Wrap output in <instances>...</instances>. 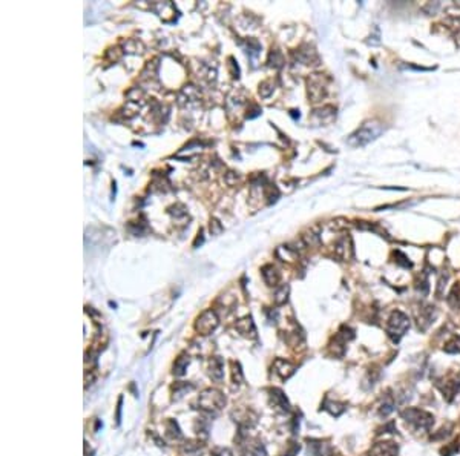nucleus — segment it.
<instances>
[{
    "label": "nucleus",
    "instance_id": "nucleus-13",
    "mask_svg": "<svg viewBox=\"0 0 460 456\" xmlns=\"http://www.w3.org/2000/svg\"><path fill=\"white\" fill-rule=\"evenodd\" d=\"M235 329L246 338H256V327H255V324H253L250 316L241 318V320L235 324Z\"/></svg>",
    "mask_w": 460,
    "mask_h": 456
},
{
    "label": "nucleus",
    "instance_id": "nucleus-18",
    "mask_svg": "<svg viewBox=\"0 0 460 456\" xmlns=\"http://www.w3.org/2000/svg\"><path fill=\"white\" fill-rule=\"evenodd\" d=\"M158 66H160L158 59L147 62L143 72H141V77L144 78V80H154V78H157V75H158Z\"/></svg>",
    "mask_w": 460,
    "mask_h": 456
},
{
    "label": "nucleus",
    "instance_id": "nucleus-21",
    "mask_svg": "<svg viewBox=\"0 0 460 456\" xmlns=\"http://www.w3.org/2000/svg\"><path fill=\"white\" fill-rule=\"evenodd\" d=\"M166 435L172 439H181V430L177 424V421L174 419H169L166 423Z\"/></svg>",
    "mask_w": 460,
    "mask_h": 456
},
{
    "label": "nucleus",
    "instance_id": "nucleus-27",
    "mask_svg": "<svg viewBox=\"0 0 460 456\" xmlns=\"http://www.w3.org/2000/svg\"><path fill=\"white\" fill-rule=\"evenodd\" d=\"M457 390H459V383H456V381H450V383H446V384H445L443 396H446V400H448V401H451V400H453V396L457 393Z\"/></svg>",
    "mask_w": 460,
    "mask_h": 456
},
{
    "label": "nucleus",
    "instance_id": "nucleus-29",
    "mask_svg": "<svg viewBox=\"0 0 460 456\" xmlns=\"http://www.w3.org/2000/svg\"><path fill=\"white\" fill-rule=\"evenodd\" d=\"M273 86H275V85H273L272 80H264V82L259 85V96L264 97V98L270 97V94L273 93V89H275Z\"/></svg>",
    "mask_w": 460,
    "mask_h": 456
},
{
    "label": "nucleus",
    "instance_id": "nucleus-19",
    "mask_svg": "<svg viewBox=\"0 0 460 456\" xmlns=\"http://www.w3.org/2000/svg\"><path fill=\"white\" fill-rule=\"evenodd\" d=\"M187 366H189V357L186 355V353H183V355H180L174 362V375L183 376L184 373H186Z\"/></svg>",
    "mask_w": 460,
    "mask_h": 456
},
{
    "label": "nucleus",
    "instance_id": "nucleus-6",
    "mask_svg": "<svg viewBox=\"0 0 460 456\" xmlns=\"http://www.w3.org/2000/svg\"><path fill=\"white\" fill-rule=\"evenodd\" d=\"M307 86H308V97L312 98V101H321L325 97L327 85H325V78L322 74H313L308 78Z\"/></svg>",
    "mask_w": 460,
    "mask_h": 456
},
{
    "label": "nucleus",
    "instance_id": "nucleus-12",
    "mask_svg": "<svg viewBox=\"0 0 460 456\" xmlns=\"http://www.w3.org/2000/svg\"><path fill=\"white\" fill-rule=\"evenodd\" d=\"M273 370H275L276 375H279L282 380H289L290 376L296 372V367L293 366L292 362L278 358L273 362Z\"/></svg>",
    "mask_w": 460,
    "mask_h": 456
},
{
    "label": "nucleus",
    "instance_id": "nucleus-11",
    "mask_svg": "<svg viewBox=\"0 0 460 456\" xmlns=\"http://www.w3.org/2000/svg\"><path fill=\"white\" fill-rule=\"evenodd\" d=\"M209 376L216 383L223 381V378H224V361H223L221 357L210 358V361H209Z\"/></svg>",
    "mask_w": 460,
    "mask_h": 456
},
{
    "label": "nucleus",
    "instance_id": "nucleus-5",
    "mask_svg": "<svg viewBox=\"0 0 460 456\" xmlns=\"http://www.w3.org/2000/svg\"><path fill=\"white\" fill-rule=\"evenodd\" d=\"M218 324H220V318H218L216 312L212 309H207L197 318V321H195V330H197L200 335L207 336L215 332Z\"/></svg>",
    "mask_w": 460,
    "mask_h": 456
},
{
    "label": "nucleus",
    "instance_id": "nucleus-35",
    "mask_svg": "<svg viewBox=\"0 0 460 456\" xmlns=\"http://www.w3.org/2000/svg\"><path fill=\"white\" fill-rule=\"evenodd\" d=\"M120 412H121V398L118 401V408H117V423H120Z\"/></svg>",
    "mask_w": 460,
    "mask_h": 456
},
{
    "label": "nucleus",
    "instance_id": "nucleus-34",
    "mask_svg": "<svg viewBox=\"0 0 460 456\" xmlns=\"http://www.w3.org/2000/svg\"><path fill=\"white\" fill-rule=\"evenodd\" d=\"M204 241V237H203V229H200V232H198V237H197V240H195V243H193V247H198V243L201 244Z\"/></svg>",
    "mask_w": 460,
    "mask_h": 456
},
{
    "label": "nucleus",
    "instance_id": "nucleus-25",
    "mask_svg": "<svg viewBox=\"0 0 460 456\" xmlns=\"http://www.w3.org/2000/svg\"><path fill=\"white\" fill-rule=\"evenodd\" d=\"M169 214L174 216L175 220H181V218H187V209L183 206V204H175L169 209Z\"/></svg>",
    "mask_w": 460,
    "mask_h": 456
},
{
    "label": "nucleus",
    "instance_id": "nucleus-1",
    "mask_svg": "<svg viewBox=\"0 0 460 456\" xmlns=\"http://www.w3.org/2000/svg\"><path fill=\"white\" fill-rule=\"evenodd\" d=\"M382 132H384V124L382 123H379V121H367L354 134L350 135L348 143L351 146H354V147L365 146L370 142L376 140Z\"/></svg>",
    "mask_w": 460,
    "mask_h": 456
},
{
    "label": "nucleus",
    "instance_id": "nucleus-31",
    "mask_svg": "<svg viewBox=\"0 0 460 456\" xmlns=\"http://www.w3.org/2000/svg\"><path fill=\"white\" fill-rule=\"evenodd\" d=\"M210 456H233V453L230 452L229 449H224V447H216L212 450Z\"/></svg>",
    "mask_w": 460,
    "mask_h": 456
},
{
    "label": "nucleus",
    "instance_id": "nucleus-23",
    "mask_svg": "<svg viewBox=\"0 0 460 456\" xmlns=\"http://www.w3.org/2000/svg\"><path fill=\"white\" fill-rule=\"evenodd\" d=\"M246 456H267V452H266V449H264V446L261 442H255V444H250V446H247Z\"/></svg>",
    "mask_w": 460,
    "mask_h": 456
},
{
    "label": "nucleus",
    "instance_id": "nucleus-26",
    "mask_svg": "<svg viewBox=\"0 0 460 456\" xmlns=\"http://www.w3.org/2000/svg\"><path fill=\"white\" fill-rule=\"evenodd\" d=\"M232 381H233L235 384H238V385L243 384V381H244L243 370H241L239 362H236V361L232 362Z\"/></svg>",
    "mask_w": 460,
    "mask_h": 456
},
{
    "label": "nucleus",
    "instance_id": "nucleus-33",
    "mask_svg": "<svg viewBox=\"0 0 460 456\" xmlns=\"http://www.w3.org/2000/svg\"><path fill=\"white\" fill-rule=\"evenodd\" d=\"M229 66L232 68V77H233V78H238V77H239V68H238V65L235 63L233 57H229Z\"/></svg>",
    "mask_w": 460,
    "mask_h": 456
},
{
    "label": "nucleus",
    "instance_id": "nucleus-32",
    "mask_svg": "<svg viewBox=\"0 0 460 456\" xmlns=\"http://www.w3.org/2000/svg\"><path fill=\"white\" fill-rule=\"evenodd\" d=\"M259 114H261V108H259L258 105H252V108L247 109L246 117H247V119H255V117L259 116Z\"/></svg>",
    "mask_w": 460,
    "mask_h": 456
},
{
    "label": "nucleus",
    "instance_id": "nucleus-8",
    "mask_svg": "<svg viewBox=\"0 0 460 456\" xmlns=\"http://www.w3.org/2000/svg\"><path fill=\"white\" fill-rule=\"evenodd\" d=\"M270 403L272 406L279 410V412L285 413L290 410V404H289V400H287V396L284 395L282 390L279 389H270Z\"/></svg>",
    "mask_w": 460,
    "mask_h": 456
},
{
    "label": "nucleus",
    "instance_id": "nucleus-16",
    "mask_svg": "<svg viewBox=\"0 0 460 456\" xmlns=\"http://www.w3.org/2000/svg\"><path fill=\"white\" fill-rule=\"evenodd\" d=\"M203 444L195 442V441H187L181 446V455L183 456H200L203 452Z\"/></svg>",
    "mask_w": 460,
    "mask_h": 456
},
{
    "label": "nucleus",
    "instance_id": "nucleus-30",
    "mask_svg": "<svg viewBox=\"0 0 460 456\" xmlns=\"http://www.w3.org/2000/svg\"><path fill=\"white\" fill-rule=\"evenodd\" d=\"M209 229H210V234L212 235H220L223 232V224L218 221L216 218H212L210 220V224H209Z\"/></svg>",
    "mask_w": 460,
    "mask_h": 456
},
{
    "label": "nucleus",
    "instance_id": "nucleus-7",
    "mask_svg": "<svg viewBox=\"0 0 460 456\" xmlns=\"http://www.w3.org/2000/svg\"><path fill=\"white\" fill-rule=\"evenodd\" d=\"M151 9H154L164 22H175L177 8L172 2H155L151 5Z\"/></svg>",
    "mask_w": 460,
    "mask_h": 456
},
{
    "label": "nucleus",
    "instance_id": "nucleus-9",
    "mask_svg": "<svg viewBox=\"0 0 460 456\" xmlns=\"http://www.w3.org/2000/svg\"><path fill=\"white\" fill-rule=\"evenodd\" d=\"M335 117H336V109L333 106H324L321 109L313 111L312 120L316 124H328V123L333 121V119H335Z\"/></svg>",
    "mask_w": 460,
    "mask_h": 456
},
{
    "label": "nucleus",
    "instance_id": "nucleus-10",
    "mask_svg": "<svg viewBox=\"0 0 460 456\" xmlns=\"http://www.w3.org/2000/svg\"><path fill=\"white\" fill-rule=\"evenodd\" d=\"M200 100V93L198 89L195 88L193 85H187L181 89V93L178 96V105L180 106H184V105H189V103H193V101H198Z\"/></svg>",
    "mask_w": 460,
    "mask_h": 456
},
{
    "label": "nucleus",
    "instance_id": "nucleus-4",
    "mask_svg": "<svg viewBox=\"0 0 460 456\" xmlns=\"http://www.w3.org/2000/svg\"><path fill=\"white\" fill-rule=\"evenodd\" d=\"M410 327V318L400 311H396L391 313L390 320H388V326H387V332L391 336V339L397 343V341L405 335V332Z\"/></svg>",
    "mask_w": 460,
    "mask_h": 456
},
{
    "label": "nucleus",
    "instance_id": "nucleus-15",
    "mask_svg": "<svg viewBox=\"0 0 460 456\" xmlns=\"http://www.w3.org/2000/svg\"><path fill=\"white\" fill-rule=\"evenodd\" d=\"M397 447L393 442H381L373 447L370 456H396Z\"/></svg>",
    "mask_w": 460,
    "mask_h": 456
},
{
    "label": "nucleus",
    "instance_id": "nucleus-20",
    "mask_svg": "<svg viewBox=\"0 0 460 456\" xmlns=\"http://www.w3.org/2000/svg\"><path fill=\"white\" fill-rule=\"evenodd\" d=\"M123 51L129 52V54H141L144 51V45L140 40L131 39V40H126L124 47H123Z\"/></svg>",
    "mask_w": 460,
    "mask_h": 456
},
{
    "label": "nucleus",
    "instance_id": "nucleus-14",
    "mask_svg": "<svg viewBox=\"0 0 460 456\" xmlns=\"http://www.w3.org/2000/svg\"><path fill=\"white\" fill-rule=\"evenodd\" d=\"M261 273H262V278L266 281L269 286H278V283L281 280V275L278 269H276L273 264H267L261 269Z\"/></svg>",
    "mask_w": 460,
    "mask_h": 456
},
{
    "label": "nucleus",
    "instance_id": "nucleus-3",
    "mask_svg": "<svg viewBox=\"0 0 460 456\" xmlns=\"http://www.w3.org/2000/svg\"><path fill=\"white\" fill-rule=\"evenodd\" d=\"M402 418L416 430H430L434 424V418L425 410L419 408H407L402 412Z\"/></svg>",
    "mask_w": 460,
    "mask_h": 456
},
{
    "label": "nucleus",
    "instance_id": "nucleus-22",
    "mask_svg": "<svg viewBox=\"0 0 460 456\" xmlns=\"http://www.w3.org/2000/svg\"><path fill=\"white\" fill-rule=\"evenodd\" d=\"M269 65L273 68H281L284 65V55L278 49H272L269 54Z\"/></svg>",
    "mask_w": 460,
    "mask_h": 456
},
{
    "label": "nucleus",
    "instance_id": "nucleus-24",
    "mask_svg": "<svg viewBox=\"0 0 460 456\" xmlns=\"http://www.w3.org/2000/svg\"><path fill=\"white\" fill-rule=\"evenodd\" d=\"M289 292H290V288L289 286H281L278 290H276V293H275V303L278 304V306H281V304H284V303H287V298H289Z\"/></svg>",
    "mask_w": 460,
    "mask_h": 456
},
{
    "label": "nucleus",
    "instance_id": "nucleus-28",
    "mask_svg": "<svg viewBox=\"0 0 460 456\" xmlns=\"http://www.w3.org/2000/svg\"><path fill=\"white\" fill-rule=\"evenodd\" d=\"M192 389L190 384H186V383H177L174 385V400H178L183 395H186L189 390Z\"/></svg>",
    "mask_w": 460,
    "mask_h": 456
},
{
    "label": "nucleus",
    "instance_id": "nucleus-17",
    "mask_svg": "<svg viewBox=\"0 0 460 456\" xmlns=\"http://www.w3.org/2000/svg\"><path fill=\"white\" fill-rule=\"evenodd\" d=\"M347 250H348V252H351V243H350V238L344 237V238H341V240L336 243L335 252H336V255H338L339 258L347 260V258H350V255L347 254Z\"/></svg>",
    "mask_w": 460,
    "mask_h": 456
},
{
    "label": "nucleus",
    "instance_id": "nucleus-2",
    "mask_svg": "<svg viewBox=\"0 0 460 456\" xmlns=\"http://www.w3.org/2000/svg\"><path fill=\"white\" fill-rule=\"evenodd\" d=\"M198 406L206 413H218L226 406V396L216 389H206L198 396Z\"/></svg>",
    "mask_w": 460,
    "mask_h": 456
}]
</instances>
